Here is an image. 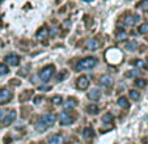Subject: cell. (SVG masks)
Segmentation results:
<instances>
[{"label":"cell","instance_id":"obj_32","mask_svg":"<svg viewBox=\"0 0 148 144\" xmlns=\"http://www.w3.org/2000/svg\"><path fill=\"white\" fill-rule=\"evenodd\" d=\"M5 117V110H0V121Z\"/></svg>","mask_w":148,"mask_h":144},{"label":"cell","instance_id":"obj_25","mask_svg":"<svg viewBox=\"0 0 148 144\" xmlns=\"http://www.w3.org/2000/svg\"><path fill=\"white\" fill-rule=\"evenodd\" d=\"M136 47H138V42L136 41H131V42H129V43H127L126 49H127V50H130V51H132V50H135Z\"/></svg>","mask_w":148,"mask_h":144},{"label":"cell","instance_id":"obj_16","mask_svg":"<svg viewBox=\"0 0 148 144\" xmlns=\"http://www.w3.org/2000/svg\"><path fill=\"white\" fill-rule=\"evenodd\" d=\"M77 106V101L75 98H68L64 102V109L66 110H71V109H75Z\"/></svg>","mask_w":148,"mask_h":144},{"label":"cell","instance_id":"obj_4","mask_svg":"<svg viewBox=\"0 0 148 144\" xmlns=\"http://www.w3.org/2000/svg\"><path fill=\"white\" fill-rule=\"evenodd\" d=\"M54 71H55V67L50 64V66H46L45 68L42 69V71L39 72L38 76H39V79H41L43 83H47V81L51 79V76L54 75Z\"/></svg>","mask_w":148,"mask_h":144},{"label":"cell","instance_id":"obj_29","mask_svg":"<svg viewBox=\"0 0 148 144\" xmlns=\"http://www.w3.org/2000/svg\"><path fill=\"white\" fill-rule=\"evenodd\" d=\"M138 8H148V0H142L136 4Z\"/></svg>","mask_w":148,"mask_h":144},{"label":"cell","instance_id":"obj_28","mask_svg":"<svg viewBox=\"0 0 148 144\" xmlns=\"http://www.w3.org/2000/svg\"><path fill=\"white\" fill-rule=\"evenodd\" d=\"M102 121H103L105 123H110V122H113V114H110V113L105 114V115L102 117Z\"/></svg>","mask_w":148,"mask_h":144},{"label":"cell","instance_id":"obj_26","mask_svg":"<svg viewBox=\"0 0 148 144\" xmlns=\"http://www.w3.org/2000/svg\"><path fill=\"white\" fill-rule=\"evenodd\" d=\"M134 66L138 67V68H140V69H145V63L142 60V59H138V60H135L134 62Z\"/></svg>","mask_w":148,"mask_h":144},{"label":"cell","instance_id":"obj_21","mask_svg":"<svg viewBox=\"0 0 148 144\" xmlns=\"http://www.w3.org/2000/svg\"><path fill=\"white\" fill-rule=\"evenodd\" d=\"M130 98L134 101H138L140 98V93L138 91H134V89H132V91H130Z\"/></svg>","mask_w":148,"mask_h":144},{"label":"cell","instance_id":"obj_8","mask_svg":"<svg viewBox=\"0 0 148 144\" xmlns=\"http://www.w3.org/2000/svg\"><path fill=\"white\" fill-rule=\"evenodd\" d=\"M5 62L11 66H18L20 64V56L16 55V54H8L5 56Z\"/></svg>","mask_w":148,"mask_h":144},{"label":"cell","instance_id":"obj_24","mask_svg":"<svg viewBox=\"0 0 148 144\" xmlns=\"http://www.w3.org/2000/svg\"><path fill=\"white\" fill-rule=\"evenodd\" d=\"M8 72H9V69H8V67H7V64L0 63V76L7 75Z\"/></svg>","mask_w":148,"mask_h":144},{"label":"cell","instance_id":"obj_37","mask_svg":"<svg viewBox=\"0 0 148 144\" xmlns=\"http://www.w3.org/2000/svg\"><path fill=\"white\" fill-rule=\"evenodd\" d=\"M147 144H148V143H147Z\"/></svg>","mask_w":148,"mask_h":144},{"label":"cell","instance_id":"obj_12","mask_svg":"<svg viewBox=\"0 0 148 144\" xmlns=\"http://www.w3.org/2000/svg\"><path fill=\"white\" fill-rule=\"evenodd\" d=\"M16 117H17L16 110H11V111H9V113L5 115V118H4V126L11 125V123L13 122L14 119H16Z\"/></svg>","mask_w":148,"mask_h":144},{"label":"cell","instance_id":"obj_34","mask_svg":"<svg viewBox=\"0 0 148 144\" xmlns=\"http://www.w3.org/2000/svg\"><path fill=\"white\" fill-rule=\"evenodd\" d=\"M41 100H42L41 97H36V98H34V104H39V102H41Z\"/></svg>","mask_w":148,"mask_h":144},{"label":"cell","instance_id":"obj_35","mask_svg":"<svg viewBox=\"0 0 148 144\" xmlns=\"http://www.w3.org/2000/svg\"><path fill=\"white\" fill-rule=\"evenodd\" d=\"M147 62H148V55H147Z\"/></svg>","mask_w":148,"mask_h":144},{"label":"cell","instance_id":"obj_30","mask_svg":"<svg viewBox=\"0 0 148 144\" xmlns=\"http://www.w3.org/2000/svg\"><path fill=\"white\" fill-rule=\"evenodd\" d=\"M30 94H32V92H29V91H28L25 94H21V96H20V100H21V101H25L26 98H28L29 96H30Z\"/></svg>","mask_w":148,"mask_h":144},{"label":"cell","instance_id":"obj_19","mask_svg":"<svg viewBox=\"0 0 148 144\" xmlns=\"http://www.w3.org/2000/svg\"><path fill=\"white\" fill-rule=\"evenodd\" d=\"M87 111L89 114H97L98 113V106L96 104H90V105L87 106Z\"/></svg>","mask_w":148,"mask_h":144},{"label":"cell","instance_id":"obj_11","mask_svg":"<svg viewBox=\"0 0 148 144\" xmlns=\"http://www.w3.org/2000/svg\"><path fill=\"white\" fill-rule=\"evenodd\" d=\"M49 144H64V136L60 134H56L49 139Z\"/></svg>","mask_w":148,"mask_h":144},{"label":"cell","instance_id":"obj_9","mask_svg":"<svg viewBox=\"0 0 148 144\" xmlns=\"http://www.w3.org/2000/svg\"><path fill=\"white\" fill-rule=\"evenodd\" d=\"M100 84L102 86H105V88H110V86H113L114 81H113V79L110 77V76L103 75V76H101L100 77Z\"/></svg>","mask_w":148,"mask_h":144},{"label":"cell","instance_id":"obj_31","mask_svg":"<svg viewBox=\"0 0 148 144\" xmlns=\"http://www.w3.org/2000/svg\"><path fill=\"white\" fill-rule=\"evenodd\" d=\"M66 76H67V72H66V71H62L58 75V81H62V80H63V77H66Z\"/></svg>","mask_w":148,"mask_h":144},{"label":"cell","instance_id":"obj_36","mask_svg":"<svg viewBox=\"0 0 148 144\" xmlns=\"http://www.w3.org/2000/svg\"><path fill=\"white\" fill-rule=\"evenodd\" d=\"M1 1H3V0H0V3H1Z\"/></svg>","mask_w":148,"mask_h":144},{"label":"cell","instance_id":"obj_7","mask_svg":"<svg viewBox=\"0 0 148 144\" xmlns=\"http://www.w3.org/2000/svg\"><path fill=\"white\" fill-rule=\"evenodd\" d=\"M88 86H89V79L87 76H80L76 80V88L80 89V91H85Z\"/></svg>","mask_w":148,"mask_h":144},{"label":"cell","instance_id":"obj_10","mask_svg":"<svg viewBox=\"0 0 148 144\" xmlns=\"http://www.w3.org/2000/svg\"><path fill=\"white\" fill-rule=\"evenodd\" d=\"M100 41H98L97 38H90L87 41V49L88 50H97L98 47H100Z\"/></svg>","mask_w":148,"mask_h":144},{"label":"cell","instance_id":"obj_1","mask_svg":"<svg viewBox=\"0 0 148 144\" xmlns=\"http://www.w3.org/2000/svg\"><path fill=\"white\" fill-rule=\"evenodd\" d=\"M54 123H55V115H54V114H45V115L37 122L36 130L38 131V132H43V131L47 130L49 127H51Z\"/></svg>","mask_w":148,"mask_h":144},{"label":"cell","instance_id":"obj_3","mask_svg":"<svg viewBox=\"0 0 148 144\" xmlns=\"http://www.w3.org/2000/svg\"><path fill=\"white\" fill-rule=\"evenodd\" d=\"M97 64V59L96 58H85V59H81V60L77 62L76 64V71H84V69H92L93 67H96Z\"/></svg>","mask_w":148,"mask_h":144},{"label":"cell","instance_id":"obj_13","mask_svg":"<svg viewBox=\"0 0 148 144\" xmlns=\"http://www.w3.org/2000/svg\"><path fill=\"white\" fill-rule=\"evenodd\" d=\"M101 97V91H98V89H92V91L88 92V98L92 101H97L100 100Z\"/></svg>","mask_w":148,"mask_h":144},{"label":"cell","instance_id":"obj_27","mask_svg":"<svg viewBox=\"0 0 148 144\" xmlns=\"http://www.w3.org/2000/svg\"><path fill=\"white\" fill-rule=\"evenodd\" d=\"M51 101H53V104H55V105H60L62 101H63V98H62V96L56 94V96H54V97L51 98Z\"/></svg>","mask_w":148,"mask_h":144},{"label":"cell","instance_id":"obj_23","mask_svg":"<svg viewBox=\"0 0 148 144\" xmlns=\"http://www.w3.org/2000/svg\"><path fill=\"white\" fill-rule=\"evenodd\" d=\"M135 85H136L138 88H144V86L147 85V80H144V79H136V80H135Z\"/></svg>","mask_w":148,"mask_h":144},{"label":"cell","instance_id":"obj_18","mask_svg":"<svg viewBox=\"0 0 148 144\" xmlns=\"http://www.w3.org/2000/svg\"><path fill=\"white\" fill-rule=\"evenodd\" d=\"M83 135H84V138H85V139H92L93 136H95V131H93L90 127H88V128H85V130H84Z\"/></svg>","mask_w":148,"mask_h":144},{"label":"cell","instance_id":"obj_20","mask_svg":"<svg viewBox=\"0 0 148 144\" xmlns=\"http://www.w3.org/2000/svg\"><path fill=\"white\" fill-rule=\"evenodd\" d=\"M138 32H139L140 34H148V22L142 24V25L138 28Z\"/></svg>","mask_w":148,"mask_h":144},{"label":"cell","instance_id":"obj_22","mask_svg":"<svg viewBox=\"0 0 148 144\" xmlns=\"http://www.w3.org/2000/svg\"><path fill=\"white\" fill-rule=\"evenodd\" d=\"M127 38V33L125 30H119L117 33V41H125Z\"/></svg>","mask_w":148,"mask_h":144},{"label":"cell","instance_id":"obj_17","mask_svg":"<svg viewBox=\"0 0 148 144\" xmlns=\"http://www.w3.org/2000/svg\"><path fill=\"white\" fill-rule=\"evenodd\" d=\"M118 105H119L121 108H123V109H129L130 104H129V101H127V98L126 97H121L119 100H118Z\"/></svg>","mask_w":148,"mask_h":144},{"label":"cell","instance_id":"obj_14","mask_svg":"<svg viewBox=\"0 0 148 144\" xmlns=\"http://www.w3.org/2000/svg\"><path fill=\"white\" fill-rule=\"evenodd\" d=\"M139 20H140L139 14H134V16H127L126 17L125 22H126V25H134V24H136Z\"/></svg>","mask_w":148,"mask_h":144},{"label":"cell","instance_id":"obj_6","mask_svg":"<svg viewBox=\"0 0 148 144\" xmlns=\"http://www.w3.org/2000/svg\"><path fill=\"white\" fill-rule=\"evenodd\" d=\"M58 118H59V122H60V125H63V126L72 125V122H73V118L67 113V111H63V113H60Z\"/></svg>","mask_w":148,"mask_h":144},{"label":"cell","instance_id":"obj_2","mask_svg":"<svg viewBox=\"0 0 148 144\" xmlns=\"http://www.w3.org/2000/svg\"><path fill=\"white\" fill-rule=\"evenodd\" d=\"M105 58L109 64H118L122 62V53L115 47H112L105 53Z\"/></svg>","mask_w":148,"mask_h":144},{"label":"cell","instance_id":"obj_15","mask_svg":"<svg viewBox=\"0 0 148 144\" xmlns=\"http://www.w3.org/2000/svg\"><path fill=\"white\" fill-rule=\"evenodd\" d=\"M49 37V29L47 28H41L36 34V38L38 39H45Z\"/></svg>","mask_w":148,"mask_h":144},{"label":"cell","instance_id":"obj_5","mask_svg":"<svg viewBox=\"0 0 148 144\" xmlns=\"http://www.w3.org/2000/svg\"><path fill=\"white\" fill-rule=\"evenodd\" d=\"M12 96H13V93H12V91H9L8 88H3L1 91H0V104H7L11 101Z\"/></svg>","mask_w":148,"mask_h":144},{"label":"cell","instance_id":"obj_33","mask_svg":"<svg viewBox=\"0 0 148 144\" xmlns=\"http://www.w3.org/2000/svg\"><path fill=\"white\" fill-rule=\"evenodd\" d=\"M39 91L41 92H47V91H50V86H45V88L42 86V88H39Z\"/></svg>","mask_w":148,"mask_h":144}]
</instances>
